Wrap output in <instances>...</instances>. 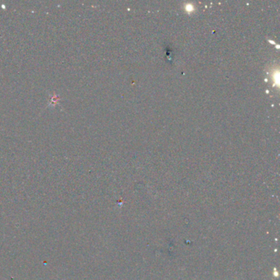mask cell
I'll return each instance as SVG.
<instances>
[{
  "mask_svg": "<svg viewBox=\"0 0 280 280\" xmlns=\"http://www.w3.org/2000/svg\"><path fill=\"white\" fill-rule=\"evenodd\" d=\"M184 9L186 11V13H192L195 10V7H194V5L191 3H186L184 5Z\"/></svg>",
  "mask_w": 280,
  "mask_h": 280,
  "instance_id": "cell-2",
  "label": "cell"
},
{
  "mask_svg": "<svg viewBox=\"0 0 280 280\" xmlns=\"http://www.w3.org/2000/svg\"><path fill=\"white\" fill-rule=\"evenodd\" d=\"M271 79H272V81H273V85L274 86H277L278 88H279V70H275L274 72H272V74H271Z\"/></svg>",
  "mask_w": 280,
  "mask_h": 280,
  "instance_id": "cell-1",
  "label": "cell"
}]
</instances>
